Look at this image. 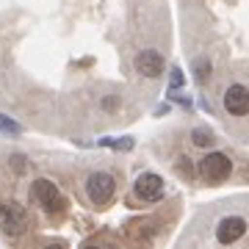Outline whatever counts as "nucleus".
I'll return each instance as SVG.
<instances>
[{"mask_svg": "<svg viewBox=\"0 0 249 249\" xmlns=\"http://www.w3.org/2000/svg\"><path fill=\"white\" fill-rule=\"evenodd\" d=\"M31 194H34L36 205L45 211V213H61L64 208H67V202H64L61 191H58V186H55L53 180H36L34 188H31Z\"/></svg>", "mask_w": 249, "mask_h": 249, "instance_id": "1", "label": "nucleus"}, {"mask_svg": "<svg viewBox=\"0 0 249 249\" xmlns=\"http://www.w3.org/2000/svg\"><path fill=\"white\" fill-rule=\"evenodd\" d=\"M86 194H89V199L97 208H106L116 194L114 175H108V172H94V175H89V180H86Z\"/></svg>", "mask_w": 249, "mask_h": 249, "instance_id": "2", "label": "nucleus"}, {"mask_svg": "<svg viewBox=\"0 0 249 249\" xmlns=\"http://www.w3.org/2000/svg\"><path fill=\"white\" fill-rule=\"evenodd\" d=\"M230 172H232V160L224 152H211L199 160V175L208 183H222V180L230 178Z\"/></svg>", "mask_w": 249, "mask_h": 249, "instance_id": "3", "label": "nucleus"}, {"mask_svg": "<svg viewBox=\"0 0 249 249\" xmlns=\"http://www.w3.org/2000/svg\"><path fill=\"white\" fill-rule=\"evenodd\" d=\"M25 227H28V213L17 202H3L0 205V230L6 232L9 238L22 235Z\"/></svg>", "mask_w": 249, "mask_h": 249, "instance_id": "4", "label": "nucleus"}, {"mask_svg": "<svg viewBox=\"0 0 249 249\" xmlns=\"http://www.w3.org/2000/svg\"><path fill=\"white\" fill-rule=\"evenodd\" d=\"M133 188H136V196L139 199H144V202H158L160 196H163V178L155 175V172H144V175H139Z\"/></svg>", "mask_w": 249, "mask_h": 249, "instance_id": "5", "label": "nucleus"}, {"mask_svg": "<svg viewBox=\"0 0 249 249\" xmlns=\"http://www.w3.org/2000/svg\"><path fill=\"white\" fill-rule=\"evenodd\" d=\"M224 108L232 116H247L249 114V89L241 83H232L230 89L224 91Z\"/></svg>", "mask_w": 249, "mask_h": 249, "instance_id": "6", "label": "nucleus"}, {"mask_svg": "<svg viewBox=\"0 0 249 249\" xmlns=\"http://www.w3.org/2000/svg\"><path fill=\"white\" fill-rule=\"evenodd\" d=\"M247 232V219H241V216H224L219 227H216V238L219 244H235Z\"/></svg>", "mask_w": 249, "mask_h": 249, "instance_id": "7", "label": "nucleus"}, {"mask_svg": "<svg viewBox=\"0 0 249 249\" xmlns=\"http://www.w3.org/2000/svg\"><path fill=\"white\" fill-rule=\"evenodd\" d=\"M136 70L142 72L144 78H158L163 72V55L158 50H142L136 55Z\"/></svg>", "mask_w": 249, "mask_h": 249, "instance_id": "8", "label": "nucleus"}, {"mask_svg": "<svg viewBox=\"0 0 249 249\" xmlns=\"http://www.w3.org/2000/svg\"><path fill=\"white\" fill-rule=\"evenodd\" d=\"M208 75H211V61H208V58H196L194 61V78L199 80V83H205Z\"/></svg>", "mask_w": 249, "mask_h": 249, "instance_id": "9", "label": "nucleus"}, {"mask_svg": "<svg viewBox=\"0 0 249 249\" xmlns=\"http://www.w3.org/2000/svg\"><path fill=\"white\" fill-rule=\"evenodd\" d=\"M191 139H194L196 147H211V144H213V133L205 130V127H196L194 133H191Z\"/></svg>", "mask_w": 249, "mask_h": 249, "instance_id": "10", "label": "nucleus"}, {"mask_svg": "<svg viewBox=\"0 0 249 249\" xmlns=\"http://www.w3.org/2000/svg\"><path fill=\"white\" fill-rule=\"evenodd\" d=\"M0 133H6V136H19V133H22V127H19L17 122H11L9 116L0 114Z\"/></svg>", "mask_w": 249, "mask_h": 249, "instance_id": "11", "label": "nucleus"}, {"mask_svg": "<svg viewBox=\"0 0 249 249\" xmlns=\"http://www.w3.org/2000/svg\"><path fill=\"white\" fill-rule=\"evenodd\" d=\"M103 144H106V147H116V150H130V147H133V139H127V136H124L122 142H111V139H103Z\"/></svg>", "mask_w": 249, "mask_h": 249, "instance_id": "12", "label": "nucleus"}, {"mask_svg": "<svg viewBox=\"0 0 249 249\" xmlns=\"http://www.w3.org/2000/svg\"><path fill=\"white\" fill-rule=\"evenodd\" d=\"M11 166L17 172H25L28 169V163H25V155H11Z\"/></svg>", "mask_w": 249, "mask_h": 249, "instance_id": "13", "label": "nucleus"}, {"mask_svg": "<svg viewBox=\"0 0 249 249\" xmlns=\"http://www.w3.org/2000/svg\"><path fill=\"white\" fill-rule=\"evenodd\" d=\"M172 86H183V72H180L178 67L172 70Z\"/></svg>", "mask_w": 249, "mask_h": 249, "instance_id": "14", "label": "nucleus"}, {"mask_svg": "<svg viewBox=\"0 0 249 249\" xmlns=\"http://www.w3.org/2000/svg\"><path fill=\"white\" fill-rule=\"evenodd\" d=\"M103 108H116V97H106L103 100Z\"/></svg>", "mask_w": 249, "mask_h": 249, "instance_id": "15", "label": "nucleus"}]
</instances>
